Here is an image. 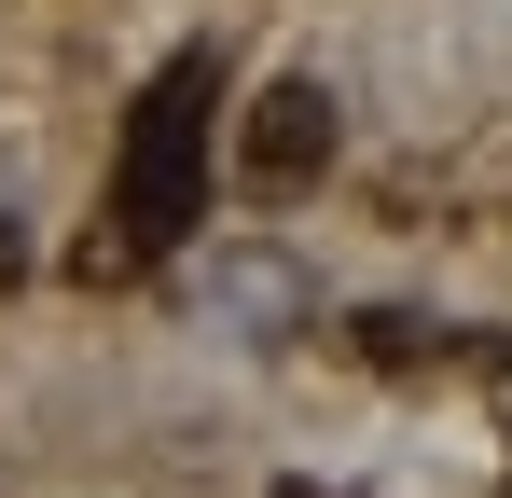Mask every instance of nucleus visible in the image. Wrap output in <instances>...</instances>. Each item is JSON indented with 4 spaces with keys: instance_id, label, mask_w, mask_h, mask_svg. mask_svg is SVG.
Here are the masks:
<instances>
[{
    "instance_id": "obj_1",
    "label": "nucleus",
    "mask_w": 512,
    "mask_h": 498,
    "mask_svg": "<svg viewBox=\"0 0 512 498\" xmlns=\"http://www.w3.org/2000/svg\"><path fill=\"white\" fill-rule=\"evenodd\" d=\"M208 125H222V56H167L111 166V263H167L208 222Z\"/></svg>"
},
{
    "instance_id": "obj_2",
    "label": "nucleus",
    "mask_w": 512,
    "mask_h": 498,
    "mask_svg": "<svg viewBox=\"0 0 512 498\" xmlns=\"http://www.w3.org/2000/svg\"><path fill=\"white\" fill-rule=\"evenodd\" d=\"M194 305H208V332H236V346H291V332H319V277L277 236H222L208 277H194Z\"/></svg>"
},
{
    "instance_id": "obj_3",
    "label": "nucleus",
    "mask_w": 512,
    "mask_h": 498,
    "mask_svg": "<svg viewBox=\"0 0 512 498\" xmlns=\"http://www.w3.org/2000/svg\"><path fill=\"white\" fill-rule=\"evenodd\" d=\"M333 83L319 70H291V83H263V111H250V139H236V166H250L263 194H305V180H319V166H333Z\"/></svg>"
}]
</instances>
